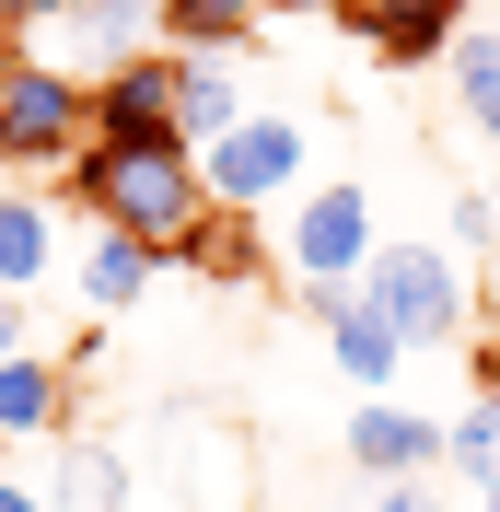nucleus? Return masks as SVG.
Instances as JSON below:
<instances>
[{
    "label": "nucleus",
    "instance_id": "obj_10",
    "mask_svg": "<svg viewBox=\"0 0 500 512\" xmlns=\"http://www.w3.org/2000/svg\"><path fill=\"white\" fill-rule=\"evenodd\" d=\"M256 105H245V82H233V59H187L175 47V140L187 152H210L221 128H245Z\"/></svg>",
    "mask_w": 500,
    "mask_h": 512
},
{
    "label": "nucleus",
    "instance_id": "obj_6",
    "mask_svg": "<svg viewBox=\"0 0 500 512\" xmlns=\"http://www.w3.org/2000/svg\"><path fill=\"white\" fill-rule=\"evenodd\" d=\"M163 140H175V59L140 47L128 70L94 82V140H82V152H163ZM175 152H187V140H175Z\"/></svg>",
    "mask_w": 500,
    "mask_h": 512
},
{
    "label": "nucleus",
    "instance_id": "obj_14",
    "mask_svg": "<svg viewBox=\"0 0 500 512\" xmlns=\"http://www.w3.org/2000/svg\"><path fill=\"white\" fill-rule=\"evenodd\" d=\"M442 466L466 478V501H489V489H500V396H466V408L442 419Z\"/></svg>",
    "mask_w": 500,
    "mask_h": 512
},
{
    "label": "nucleus",
    "instance_id": "obj_27",
    "mask_svg": "<svg viewBox=\"0 0 500 512\" xmlns=\"http://www.w3.org/2000/svg\"><path fill=\"white\" fill-rule=\"evenodd\" d=\"M489 210H500V175H489Z\"/></svg>",
    "mask_w": 500,
    "mask_h": 512
},
{
    "label": "nucleus",
    "instance_id": "obj_3",
    "mask_svg": "<svg viewBox=\"0 0 500 512\" xmlns=\"http://www.w3.org/2000/svg\"><path fill=\"white\" fill-rule=\"evenodd\" d=\"M82 140H94V82L0 59V163H82Z\"/></svg>",
    "mask_w": 500,
    "mask_h": 512
},
{
    "label": "nucleus",
    "instance_id": "obj_9",
    "mask_svg": "<svg viewBox=\"0 0 500 512\" xmlns=\"http://www.w3.org/2000/svg\"><path fill=\"white\" fill-rule=\"evenodd\" d=\"M349 35H373V47H396V59H442L454 35H466V0H338Z\"/></svg>",
    "mask_w": 500,
    "mask_h": 512
},
{
    "label": "nucleus",
    "instance_id": "obj_17",
    "mask_svg": "<svg viewBox=\"0 0 500 512\" xmlns=\"http://www.w3.org/2000/svg\"><path fill=\"white\" fill-rule=\"evenodd\" d=\"M245 24H256V0H163V35H187V59H233Z\"/></svg>",
    "mask_w": 500,
    "mask_h": 512
},
{
    "label": "nucleus",
    "instance_id": "obj_13",
    "mask_svg": "<svg viewBox=\"0 0 500 512\" xmlns=\"http://www.w3.org/2000/svg\"><path fill=\"white\" fill-rule=\"evenodd\" d=\"M152 268H163L152 245H128V233H94V245H82V303H94V315H128V303L152 291Z\"/></svg>",
    "mask_w": 500,
    "mask_h": 512
},
{
    "label": "nucleus",
    "instance_id": "obj_21",
    "mask_svg": "<svg viewBox=\"0 0 500 512\" xmlns=\"http://www.w3.org/2000/svg\"><path fill=\"white\" fill-rule=\"evenodd\" d=\"M82 0H0V35H35V24H70Z\"/></svg>",
    "mask_w": 500,
    "mask_h": 512
},
{
    "label": "nucleus",
    "instance_id": "obj_19",
    "mask_svg": "<svg viewBox=\"0 0 500 512\" xmlns=\"http://www.w3.org/2000/svg\"><path fill=\"white\" fill-rule=\"evenodd\" d=\"M454 245H500V210H489V187H466V198H454Z\"/></svg>",
    "mask_w": 500,
    "mask_h": 512
},
{
    "label": "nucleus",
    "instance_id": "obj_24",
    "mask_svg": "<svg viewBox=\"0 0 500 512\" xmlns=\"http://www.w3.org/2000/svg\"><path fill=\"white\" fill-rule=\"evenodd\" d=\"M477 396H500V338H477Z\"/></svg>",
    "mask_w": 500,
    "mask_h": 512
},
{
    "label": "nucleus",
    "instance_id": "obj_12",
    "mask_svg": "<svg viewBox=\"0 0 500 512\" xmlns=\"http://www.w3.org/2000/svg\"><path fill=\"white\" fill-rule=\"evenodd\" d=\"M70 419V373L59 361H0V443H35V431H59Z\"/></svg>",
    "mask_w": 500,
    "mask_h": 512
},
{
    "label": "nucleus",
    "instance_id": "obj_7",
    "mask_svg": "<svg viewBox=\"0 0 500 512\" xmlns=\"http://www.w3.org/2000/svg\"><path fill=\"white\" fill-rule=\"evenodd\" d=\"M349 466L361 478H442V419L431 408H396V396H361L349 408Z\"/></svg>",
    "mask_w": 500,
    "mask_h": 512
},
{
    "label": "nucleus",
    "instance_id": "obj_16",
    "mask_svg": "<svg viewBox=\"0 0 500 512\" xmlns=\"http://www.w3.org/2000/svg\"><path fill=\"white\" fill-rule=\"evenodd\" d=\"M442 70H454L466 128H477V140H500V35H454V47H442Z\"/></svg>",
    "mask_w": 500,
    "mask_h": 512
},
{
    "label": "nucleus",
    "instance_id": "obj_22",
    "mask_svg": "<svg viewBox=\"0 0 500 512\" xmlns=\"http://www.w3.org/2000/svg\"><path fill=\"white\" fill-rule=\"evenodd\" d=\"M35 350V303H24V291H0V361H24Z\"/></svg>",
    "mask_w": 500,
    "mask_h": 512
},
{
    "label": "nucleus",
    "instance_id": "obj_1",
    "mask_svg": "<svg viewBox=\"0 0 500 512\" xmlns=\"http://www.w3.org/2000/svg\"><path fill=\"white\" fill-rule=\"evenodd\" d=\"M70 198L94 210L105 233H128V245L152 256H187V233L210 222V187H198V152H82L70 163Z\"/></svg>",
    "mask_w": 500,
    "mask_h": 512
},
{
    "label": "nucleus",
    "instance_id": "obj_20",
    "mask_svg": "<svg viewBox=\"0 0 500 512\" xmlns=\"http://www.w3.org/2000/svg\"><path fill=\"white\" fill-rule=\"evenodd\" d=\"M373 512H454V501H442L431 478H384V489H373Z\"/></svg>",
    "mask_w": 500,
    "mask_h": 512
},
{
    "label": "nucleus",
    "instance_id": "obj_26",
    "mask_svg": "<svg viewBox=\"0 0 500 512\" xmlns=\"http://www.w3.org/2000/svg\"><path fill=\"white\" fill-rule=\"evenodd\" d=\"M303 12H338V0H303Z\"/></svg>",
    "mask_w": 500,
    "mask_h": 512
},
{
    "label": "nucleus",
    "instance_id": "obj_4",
    "mask_svg": "<svg viewBox=\"0 0 500 512\" xmlns=\"http://www.w3.org/2000/svg\"><path fill=\"white\" fill-rule=\"evenodd\" d=\"M373 245H384V233H373V187H349V175H338V187H314L303 210L280 222V268L303 280V303H314V291H361Z\"/></svg>",
    "mask_w": 500,
    "mask_h": 512
},
{
    "label": "nucleus",
    "instance_id": "obj_15",
    "mask_svg": "<svg viewBox=\"0 0 500 512\" xmlns=\"http://www.w3.org/2000/svg\"><path fill=\"white\" fill-rule=\"evenodd\" d=\"M59 268V233H47V210L35 198H0V291H24L35 303V280Z\"/></svg>",
    "mask_w": 500,
    "mask_h": 512
},
{
    "label": "nucleus",
    "instance_id": "obj_8",
    "mask_svg": "<svg viewBox=\"0 0 500 512\" xmlns=\"http://www.w3.org/2000/svg\"><path fill=\"white\" fill-rule=\"evenodd\" d=\"M314 326H326V361H338L361 396H384V384H396V361H407V350H396V326H384L361 291H314Z\"/></svg>",
    "mask_w": 500,
    "mask_h": 512
},
{
    "label": "nucleus",
    "instance_id": "obj_11",
    "mask_svg": "<svg viewBox=\"0 0 500 512\" xmlns=\"http://www.w3.org/2000/svg\"><path fill=\"white\" fill-rule=\"evenodd\" d=\"M59 512H128V443H105V431H70L59 454V489H47Z\"/></svg>",
    "mask_w": 500,
    "mask_h": 512
},
{
    "label": "nucleus",
    "instance_id": "obj_5",
    "mask_svg": "<svg viewBox=\"0 0 500 512\" xmlns=\"http://www.w3.org/2000/svg\"><path fill=\"white\" fill-rule=\"evenodd\" d=\"M291 175H303V117H245L198 152L210 210H268V198H291Z\"/></svg>",
    "mask_w": 500,
    "mask_h": 512
},
{
    "label": "nucleus",
    "instance_id": "obj_18",
    "mask_svg": "<svg viewBox=\"0 0 500 512\" xmlns=\"http://www.w3.org/2000/svg\"><path fill=\"white\" fill-rule=\"evenodd\" d=\"M175 268H210V280H245V268H256V233H245V222H198Z\"/></svg>",
    "mask_w": 500,
    "mask_h": 512
},
{
    "label": "nucleus",
    "instance_id": "obj_25",
    "mask_svg": "<svg viewBox=\"0 0 500 512\" xmlns=\"http://www.w3.org/2000/svg\"><path fill=\"white\" fill-rule=\"evenodd\" d=\"M466 512H500V489H489V501H466Z\"/></svg>",
    "mask_w": 500,
    "mask_h": 512
},
{
    "label": "nucleus",
    "instance_id": "obj_2",
    "mask_svg": "<svg viewBox=\"0 0 500 512\" xmlns=\"http://www.w3.org/2000/svg\"><path fill=\"white\" fill-rule=\"evenodd\" d=\"M361 303L396 326V350H442L466 326V268H454V245H373Z\"/></svg>",
    "mask_w": 500,
    "mask_h": 512
},
{
    "label": "nucleus",
    "instance_id": "obj_23",
    "mask_svg": "<svg viewBox=\"0 0 500 512\" xmlns=\"http://www.w3.org/2000/svg\"><path fill=\"white\" fill-rule=\"evenodd\" d=\"M0 512H59L47 489H24V478H0Z\"/></svg>",
    "mask_w": 500,
    "mask_h": 512
}]
</instances>
